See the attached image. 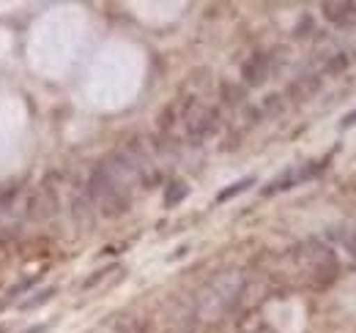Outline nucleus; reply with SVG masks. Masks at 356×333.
Returning a JSON list of instances; mask_svg holds the SVG:
<instances>
[{"instance_id":"obj_1","label":"nucleus","mask_w":356,"mask_h":333,"mask_svg":"<svg viewBox=\"0 0 356 333\" xmlns=\"http://www.w3.org/2000/svg\"><path fill=\"white\" fill-rule=\"evenodd\" d=\"M244 186H250V180H241V183H236V186H233V189H227V191H222V194H220V200H227V197H230V194H236V191H241V189H244Z\"/></svg>"}]
</instances>
